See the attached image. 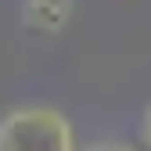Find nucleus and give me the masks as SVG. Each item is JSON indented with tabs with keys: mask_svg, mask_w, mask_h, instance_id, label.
I'll return each mask as SVG.
<instances>
[{
	"mask_svg": "<svg viewBox=\"0 0 151 151\" xmlns=\"http://www.w3.org/2000/svg\"><path fill=\"white\" fill-rule=\"evenodd\" d=\"M140 129H144V144L151 147V104L144 108V126H140Z\"/></svg>",
	"mask_w": 151,
	"mask_h": 151,
	"instance_id": "nucleus-4",
	"label": "nucleus"
},
{
	"mask_svg": "<svg viewBox=\"0 0 151 151\" xmlns=\"http://www.w3.org/2000/svg\"><path fill=\"white\" fill-rule=\"evenodd\" d=\"M83 151H137V147H133V144H126V140L108 137V140H93V144H86Z\"/></svg>",
	"mask_w": 151,
	"mask_h": 151,
	"instance_id": "nucleus-3",
	"label": "nucleus"
},
{
	"mask_svg": "<svg viewBox=\"0 0 151 151\" xmlns=\"http://www.w3.org/2000/svg\"><path fill=\"white\" fill-rule=\"evenodd\" d=\"M76 11V0H22L18 7V18L29 32H61L68 25V18Z\"/></svg>",
	"mask_w": 151,
	"mask_h": 151,
	"instance_id": "nucleus-2",
	"label": "nucleus"
},
{
	"mask_svg": "<svg viewBox=\"0 0 151 151\" xmlns=\"http://www.w3.org/2000/svg\"><path fill=\"white\" fill-rule=\"evenodd\" d=\"M0 151H76V129L50 104H22L0 115Z\"/></svg>",
	"mask_w": 151,
	"mask_h": 151,
	"instance_id": "nucleus-1",
	"label": "nucleus"
}]
</instances>
